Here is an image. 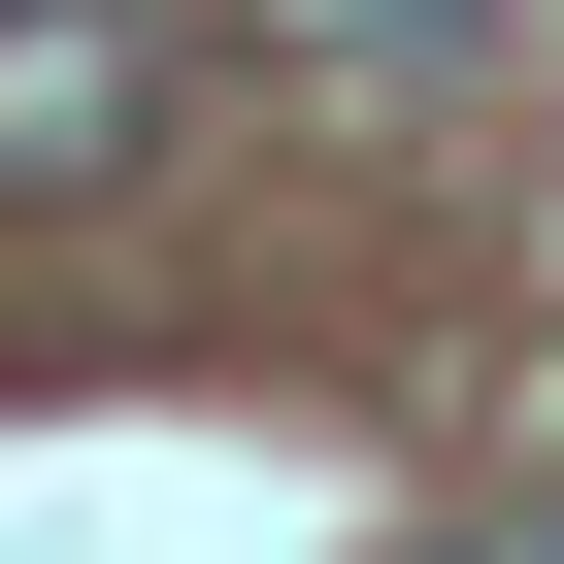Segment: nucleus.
Instances as JSON below:
<instances>
[{
  "label": "nucleus",
  "instance_id": "f257e3e1",
  "mask_svg": "<svg viewBox=\"0 0 564 564\" xmlns=\"http://www.w3.org/2000/svg\"><path fill=\"white\" fill-rule=\"evenodd\" d=\"M166 166V34L133 0H0V199H133Z\"/></svg>",
  "mask_w": 564,
  "mask_h": 564
},
{
  "label": "nucleus",
  "instance_id": "f03ea898",
  "mask_svg": "<svg viewBox=\"0 0 564 564\" xmlns=\"http://www.w3.org/2000/svg\"><path fill=\"white\" fill-rule=\"evenodd\" d=\"M265 34H300V67H465L498 0H265Z\"/></svg>",
  "mask_w": 564,
  "mask_h": 564
},
{
  "label": "nucleus",
  "instance_id": "7ed1b4c3",
  "mask_svg": "<svg viewBox=\"0 0 564 564\" xmlns=\"http://www.w3.org/2000/svg\"><path fill=\"white\" fill-rule=\"evenodd\" d=\"M465 564H564V531H465Z\"/></svg>",
  "mask_w": 564,
  "mask_h": 564
}]
</instances>
